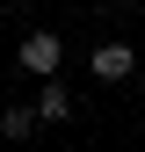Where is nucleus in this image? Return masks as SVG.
Returning <instances> with one entry per match:
<instances>
[{"instance_id":"1","label":"nucleus","mask_w":145,"mask_h":152,"mask_svg":"<svg viewBox=\"0 0 145 152\" xmlns=\"http://www.w3.org/2000/svg\"><path fill=\"white\" fill-rule=\"evenodd\" d=\"M15 65H22V72H29V80H36V87H44V80H51V72H58V65H65V36H58V29H29V36H22V44H15Z\"/></svg>"},{"instance_id":"2","label":"nucleus","mask_w":145,"mask_h":152,"mask_svg":"<svg viewBox=\"0 0 145 152\" xmlns=\"http://www.w3.org/2000/svg\"><path fill=\"white\" fill-rule=\"evenodd\" d=\"M87 72L116 87V80H131V72H138V51L123 44V36H109V44H94V58H87Z\"/></svg>"},{"instance_id":"3","label":"nucleus","mask_w":145,"mask_h":152,"mask_svg":"<svg viewBox=\"0 0 145 152\" xmlns=\"http://www.w3.org/2000/svg\"><path fill=\"white\" fill-rule=\"evenodd\" d=\"M29 109H36V123H72V87H58V80H44Z\"/></svg>"},{"instance_id":"4","label":"nucleus","mask_w":145,"mask_h":152,"mask_svg":"<svg viewBox=\"0 0 145 152\" xmlns=\"http://www.w3.org/2000/svg\"><path fill=\"white\" fill-rule=\"evenodd\" d=\"M0 138H7V145L36 138V109H29V102H7V109H0Z\"/></svg>"},{"instance_id":"5","label":"nucleus","mask_w":145,"mask_h":152,"mask_svg":"<svg viewBox=\"0 0 145 152\" xmlns=\"http://www.w3.org/2000/svg\"><path fill=\"white\" fill-rule=\"evenodd\" d=\"M0 29H7V22H0Z\"/></svg>"}]
</instances>
